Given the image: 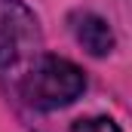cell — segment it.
<instances>
[{"label":"cell","instance_id":"cell-1","mask_svg":"<svg viewBox=\"0 0 132 132\" xmlns=\"http://www.w3.org/2000/svg\"><path fill=\"white\" fill-rule=\"evenodd\" d=\"M12 89L37 111H55V108H65L83 95L86 77L74 62L40 52Z\"/></svg>","mask_w":132,"mask_h":132},{"label":"cell","instance_id":"cell-2","mask_svg":"<svg viewBox=\"0 0 132 132\" xmlns=\"http://www.w3.org/2000/svg\"><path fill=\"white\" fill-rule=\"evenodd\" d=\"M40 52L43 37L34 12L19 0H0V74L15 86Z\"/></svg>","mask_w":132,"mask_h":132},{"label":"cell","instance_id":"cell-3","mask_svg":"<svg viewBox=\"0 0 132 132\" xmlns=\"http://www.w3.org/2000/svg\"><path fill=\"white\" fill-rule=\"evenodd\" d=\"M68 25H71V34H74V40L89 52V55H108L111 49H114V31H111V25L95 15V12H89V9H80V12H71V19H68Z\"/></svg>","mask_w":132,"mask_h":132},{"label":"cell","instance_id":"cell-4","mask_svg":"<svg viewBox=\"0 0 132 132\" xmlns=\"http://www.w3.org/2000/svg\"><path fill=\"white\" fill-rule=\"evenodd\" d=\"M71 132H123V129L108 117H89V120H77Z\"/></svg>","mask_w":132,"mask_h":132}]
</instances>
